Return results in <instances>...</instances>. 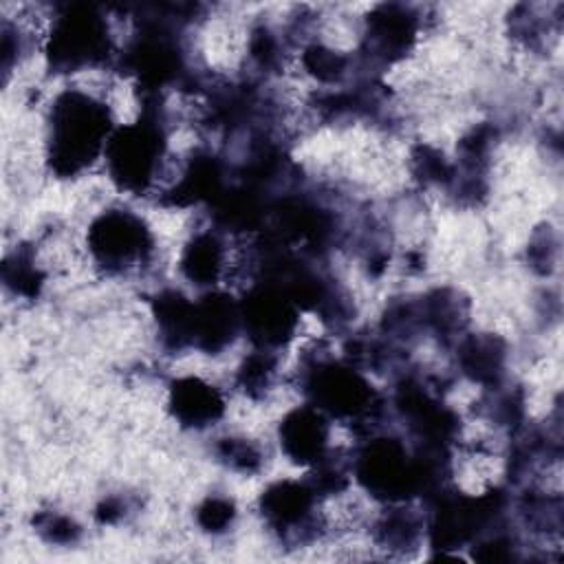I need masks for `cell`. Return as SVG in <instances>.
Masks as SVG:
<instances>
[{"label":"cell","instance_id":"cell-24","mask_svg":"<svg viewBox=\"0 0 564 564\" xmlns=\"http://www.w3.org/2000/svg\"><path fill=\"white\" fill-rule=\"evenodd\" d=\"M282 55H284V44L273 29L260 24L251 31L249 57L260 70H275L282 64Z\"/></svg>","mask_w":564,"mask_h":564},{"label":"cell","instance_id":"cell-13","mask_svg":"<svg viewBox=\"0 0 564 564\" xmlns=\"http://www.w3.org/2000/svg\"><path fill=\"white\" fill-rule=\"evenodd\" d=\"M421 330L434 333L441 341H458L469 324V300L452 286H438L416 300Z\"/></svg>","mask_w":564,"mask_h":564},{"label":"cell","instance_id":"cell-25","mask_svg":"<svg viewBox=\"0 0 564 564\" xmlns=\"http://www.w3.org/2000/svg\"><path fill=\"white\" fill-rule=\"evenodd\" d=\"M236 520V505L225 496H207L196 509V522L205 533L220 535L229 531Z\"/></svg>","mask_w":564,"mask_h":564},{"label":"cell","instance_id":"cell-8","mask_svg":"<svg viewBox=\"0 0 564 564\" xmlns=\"http://www.w3.org/2000/svg\"><path fill=\"white\" fill-rule=\"evenodd\" d=\"M421 15L414 7L401 2L375 4L364 20L361 57L370 64H394L416 44Z\"/></svg>","mask_w":564,"mask_h":564},{"label":"cell","instance_id":"cell-26","mask_svg":"<svg viewBox=\"0 0 564 564\" xmlns=\"http://www.w3.org/2000/svg\"><path fill=\"white\" fill-rule=\"evenodd\" d=\"M555 253H557V240L553 238V231L546 227V229H538L533 236H531V242H529V262L535 271L540 273H549L553 262H555Z\"/></svg>","mask_w":564,"mask_h":564},{"label":"cell","instance_id":"cell-19","mask_svg":"<svg viewBox=\"0 0 564 564\" xmlns=\"http://www.w3.org/2000/svg\"><path fill=\"white\" fill-rule=\"evenodd\" d=\"M304 70L319 84H341L352 70V57L322 42H311L302 48Z\"/></svg>","mask_w":564,"mask_h":564},{"label":"cell","instance_id":"cell-23","mask_svg":"<svg viewBox=\"0 0 564 564\" xmlns=\"http://www.w3.org/2000/svg\"><path fill=\"white\" fill-rule=\"evenodd\" d=\"M31 522L35 533L48 544L70 546L82 538V527L70 516L59 511H37Z\"/></svg>","mask_w":564,"mask_h":564},{"label":"cell","instance_id":"cell-22","mask_svg":"<svg viewBox=\"0 0 564 564\" xmlns=\"http://www.w3.org/2000/svg\"><path fill=\"white\" fill-rule=\"evenodd\" d=\"M216 456L225 467H229L238 474H256V471H260V467L264 463L262 449L245 436L220 438L216 443Z\"/></svg>","mask_w":564,"mask_h":564},{"label":"cell","instance_id":"cell-21","mask_svg":"<svg viewBox=\"0 0 564 564\" xmlns=\"http://www.w3.org/2000/svg\"><path fill=\"white\" fill-rule=\"evenodd\" d=\"M412 174L425 183V185H438V187H452L456 178V167L445 159L441 150L427 143H419L410 154Z\"/></svg>","mask_w":564,"mask_h":564},{"label":"cell","instance_id":"cell-6","mask_svg":"<svg viewBox=\"0 0 564 564\" xmlns=\"http://www.w3.org/2000/svg\"><path fill=\"white\" fill-rule=\"evenodd\" d=\"M322 498L304 480H278L260 496V513L267 527L291 546L315 542L324 531L319 513Z\"/></svg>","mask_w":564,"mask_h":564},{"label":"cell","instance_id":"cell-18","mask_svg":"<svg viewBox=\"0 0 564 564\" xmlns=\"http://www.w3.org/2000/svg\"><path fill=\"white\" fill-rule=\"evenodd\" d=\"M2 282L4 286L26 300H35L44 284V273L35 262V256L29 247H15L2 262Z\"/></svg>","mask_w":564,"mask_h":564},{"label":"cell","instance_id":"cell-10","mask_svg":"<svg viewBox=\"0 0 564 564\" xmlns=\"http://www.w3.org/2000/svg\"><path fill=\"white\" fill-rule=\"evenodd\" d=\"M242 330L240 306L225 291H207L194 302V348L216 355Z\"/></svg>","mask_w":564,"mask_h":564},{"label":"cell","instance_id":"cell-3","mask_svg":"<svg viewBox=\"0 0 564 564\" xmlns=\"http://www.w3.org/2000/svg\"><path fill=\"white\" fill-rule=\"evenodd\" d=\"M167 132L161 95H143L137 121L115 128L104 159L112 183L128 194H148L163 174Z\"/></svg>","mask_w":564,"mask_h":564},{"label":"cell","instance_id":"cell-4","mask_svg":"<svg viewBox=\"0 0 564 564\" xmlns=\"http://www.w3.org/2000/svg\"><path fill=\"white\" fill-rule=\"evenodd\" d=\"M44 53L53 73H77L106 64L115 57L108 18L95 4H64L51 20Z\"/></svg>","mask_w":564,"mask_h":564},{"label":"cell","instance_id":"cell-11","mask_svg":"<svg viewBox=\"0 0 564 564\" xmlns=\"http://www.w3.org/2000/svg\"><path fill=\"white\" fill-rule=\"evenodd\" d=\"M167 410L187 430H205L223 419L225 399L220 390L200 377H181L170 386Z\"/></svg>","mask_w":564,"mask_h":564},{"label":"cell","instance_id":"cell-12","mask_svg":"<svg viewBox=\"0 0 564 564\" xmlns=\"http://www.w3.org/2000/svg\"><path fill=\"white\" fill-rule=\"evenodd\" d=\"M227 187L223 161L212 152H194L178 178L163 192V203L172 207H187L203 200L214 203Z\"/></svg>","mask_w":564,"mask_h":564},{"label":"cell","instance_id":"cell-20","mask_svg":"<svg viewBox=\"0 0 564 564\" xmlns=\"http://www.w3.org/2000/svg\"><path fill=\"white\" fill-rule=\"evenodd\" d=\"M278 372V355L275 350L256 348L249 352L236 370V386L251 399L264 397Z\"/></svg>","mask_w":564,"mask_h":564},{"label":"cell","instance_id":"cell-28","mask_svg":"<svg viewBox=\"0 0 564 564\" xmlns=\"http://www.w3.org/2000/svg\"><path fill=\"white\" fill-rule=\"evenodd\" d=\"M128 513V498L123 496H108L95 507V520L99 524H117Z\"/></svg>","mask_w":564,"mask_h":564},{"label":"cell","instance_id":"cell-7","mask_svg":"<svg viewBox=\"0 0 564 564\" xmlns=\"http://www.w3.org/2000/svg\"><path fill=\"white\" fill-rule=\"evenodd\" d=\"M238 306L242 330L256 348L278 350L295 337L300 306L278 282L256 280Z\"/></svg>","mask_w":564,"mask_h":564},{"label":"cell","instance_id":"cell-1","mask_svg":"<svg viewBox=\"0 0 564 564\" xmlns=\"http://www.w3.org/2000/svg\"><path fill=\"white\" fill-rule=\"evenodd\" d=\"M115 123L108 104L79 88L62 90L48 110V170L59 178L79 176L104 156Z\"/></svg>","mask_w":564,"mask_h":564},{"label":"cell","instance_id":"cell-5","mask_svg":"<svg viewBox=\"0 0 564 564\" xmlns=\"http://www.w3.org/2000/svg\"><path fill=\"white\" fill-rule=\"evenodd\" d=\"M86 245L97 267L110 275H126L143 269L154 256V236L148 223L121 207H112L93 218Z\"/></svg>","mask_w":564,"mask_h":564},{"label":"cell","instance_id":"cell-17","mask_svg":"<svg viewBox=\"0 0 564 564\" xmlns=\"http://www.w3.org/2000/svg\"><path fill=\"white\" fill-rule=\"evenodd\" d=\"M178 269L196 286H214L225 269V242L216 229L194 234L183 247Z\"/></svg>","mask_w":564,"mask_h":564},{"label":"cell","instance_id":"cell-9","mask_svg":"<svg viewBox=\"0 0 564 564\" xmlns=\"http://www.w3.org/2000/svg\"><path fill=\"white\" fill-rule=\"evenodd\" d=\"M330 419L311 403L297 405L280 421L278 438L284 456L302 467L319 463L328 449Z\"/></svg>","mask_w":564,"mask_h":564},{"label":"cell","instance_id":"cell-15","mask_svg":"<svg viewBox=\"0 0 564 564\" xmlns=\"http://www.w3.org/2000/svg\"><path fill=\"white\" fill-rule=\"evenodd\" d=\"M159 341L170 352L194 348V302L181 291L165 289L152 297Z\"/></svg>","mask_w":564,"mask_h":564},{"label":"cell","instance_id":"cell-27","mask_svg":"<svg viewBox=\"0 0 564 564\" xmlns=\"http://www.w3.org/2000/svg\"><path fill=\"white\" fill-rule=\"evenodd\" d=\"M22 55V33L18 31V26L2 22V70L4 75L11 73L13 64L20 59Z\"/></svg>","mask_w":564,"mask_h":564},{"label":"cell","instance_id":"cell-14","mask_svg":"<svg viewBox=\"0 0 564 564\" xmlns=\"http://www.w3.org/2000/svg\"><path fill=\"white\" fill-rule=\"evenodd\" d=\"M458 370L482 388H496L505 377L507 344L491 333L463 335L456 341Z\"/></svg>","mask_w":564,"mask_h":564},{"label":"cell","instance_id":"cell-2","mask_svg":"<svg viewBox=\"0 0 564 564\" xmlns=\"http://www.w3.org/2000/svg\"><path fill=\"white\" fill-rule=\"evenodd\" d=\"M300 388L306 403L322 410L328 419L346 421L364 436L379 432L386 401L364 377V370L346 359L311 350L300 368Z\"/></svg>","mask_w":564,"mask_h":564},{"label":"cell","instance_id":"cell-16","mask_svg":"<svg viewBox=\"0 0 564 564\" xmlns=\"http://www.w3.org/2000/svg\"><path fill=\"white\" fill-rule=\"evenodd\" d=\"M425 533V518L408 502H390L388 509L375 522L372 535L379 549L392 555H405L414 551Z\"/></svg>","mask_w":564,"mask_h":564}]
</instances>
